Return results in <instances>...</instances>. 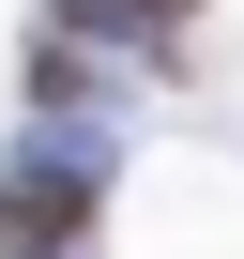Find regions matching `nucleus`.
Returning <instances> with one entry per match:
<instances>
[{
  "mask_svg": "<svg viewBox=\"0 0 244 259\" xmlns=\"http://www.w3.org/2000/svg\"><path fill=\"white\" fill-rule=\"evenodd\" d=\"M92 229V168H16L0 183V259H61Z\"/></svg>",
  "mask_w": 244,
  "mask_h": 259,
  "instance_id": "1",
  "label": "nucleus"
},
{
  "mask_svg": "<svg viewBox=\"0 0 244 259\" xmlns=\"http://www.w3.org/2000/svg\"><path fill=\"white\" fill-rule=\"evenodd\" d=\"M76 31H122V46H183L198 31V0H61Z\"/></svg>",
  "mask_w": 244,
  "mask_h": 259,
  "instance_id": "2",
  "label": "nucleus"
}]
</instances>
